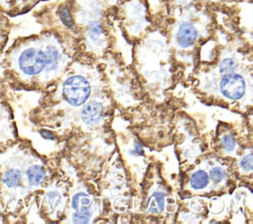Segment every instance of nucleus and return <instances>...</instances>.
I'll list each match as a JSON object with an SVG mask.
<instances>
[{
    "label": "nucleus",
    "mask_w": 253,
    "mask_h": 224,
    "mask_svg": "<svg viewBox=\"0 0 253 224\" xmlns=\"http://www.w3.org/2000/svg\"><path fill=\"white\" fill-rule=\"evenodd\" d=\"M45 52L38 47H27L18 56L17 64L20 71L26 75L34 76L45 68Z\"/></svg>",
    "instance_id": "nucleus-1"
},
{
    "label": "nucleus",
    "mask_w": 253,
    "mask_h": 224,
    "mask_svg": "<svg viewBox=\"0 0 253 224\" xmlns=\"http://www.w3.org/2000/svg\"><path fill=\"white\" fill-rule=\"evenodd\" d=\"M90 84L82 76L69 77L62 85V94L71 106H80L90 95Z\"/></svg>",
    "instance_id": "nucleus-2"
},
{
    "label": "nucleus",
    "mask_w": 253,
    "mask_h": 224,
    "mask_svg": "<svg viewBox=\"0 0 253 224\" xmlns=\"http://www.w3.org/2000/svg\"><path fill=\"white\" fill-rule=\"evenodd\" d=\"M220 91L227 99L238 100L245 93V81L238 74H225L220 81Z\"/></svg>",
    "instance_id": "nucleus-3"
},
{
    "label": "nucleus",
    "mask_w": 253,
    "mask_h": 224,
    "mask_svg": "<svg viewBox=\"0 0 253 224\" xmlns=\"http://www.w3.org/2000/svg\"><path fill=\"white\" fill-rule=\"evenodd\" d=\"M198 37L196 27L190 22L182 23L176 33V41L179 46L187 48L192 46Z\"/></svg>",
    "instance_id": "nucleus-4"
},
{
    "label": "nucleus",
    "mask_w": 253,
    "mask_h": 224,
    "mask_svg": "<svg viewBox=\"0 0 253 224\" xmlns=\"http://www.w3.org/2000/svg\"><path fill=\"white\" fill-rule=\"evenodd\" d=\"M103 107L98 102H90L85 106L82 111V118L85 123L89 125H93L99 122L101 119Z\"/></svg>",
    "instance_id": "nucleus-5"
},
{
    "label": "nucleus",
    "mask_w": 253,
    "mask_h": 224,
    "mask_svg": "<svg viewBox=\"0 0 253 224\" xmlns=\"http://www.w3.org/2000/svg\"><path fill=\"white\" fill-rule=\"evenodd\" d=\"M44 52H45V58H46V63H45L46 70L49 72L54 71L57 68L60 60V53L58 48L54 45H47L45 47Z\"/></svg>",
    "instance_id": "nucleus-6"
},
{
    "label": "nucleus",
    "mask_w": 253,
    "mask_h": 224,
    "mask_svg": "<svg viewBox=\"0 0 253 224\" xmlns=\"http://www.w3.org/2000/svg\"><path fill=\"white\" fill-rule=\"evenodd\" d=\"M26 175L29 184L32 186H39L43 181L45 176L42 168L39 165L30 166L26 172Z\"/></svg>",
    "instance_id": "nucleus-7"
},
{
    "label": "nucleus",
    "mask_w": 253,
    "mask_h": 224,
    "mask_svg": "<svg viewBox=\"0 0 253 224\" xmlns=\"http://www.w3.org/2000/svg\"><path fill=\"white\" fill-rule=\"evenodd\" d=\"M164 201L165 196L162 192H154L148 201L147 210L151 213H159L164 209Z\"/></svg>",
    "instance_id": "nucleus-8"
},
{
    "label": "nucleus",
    "mask_w": 253,
    "mask_h": 224,
    "mask_svg": "<svg viewBox=\"0 0 253 224\" xmlns=\"http://www.w3.org/2000/svg\"><path fill=\"white\" fill-rule=\"evenodd\" d=\"M22 180V174L19 169L11 168L9 169L3 177V182L8 187H17L20 186Z\"/></svg>",
    "instance_id": "nucleus-9"
},
{
    "label": "nucleus",
    "mask_w": 253,
    "mask_h": 224,
    "mask_svg": "<svg viewBox=\"0 0 253 224\" xmlns=\"http://www.w3.org/2000/svg\"><path fill=\"white\" fill-rule=\"evenodd\" d=\"M209 184V176L204 171H197L192 175L191 187L195 189H202Z\"/></svg>",
    "instance_id": "nucleus-10"
},
{
    "label": "nucleus",
    "mask_w": 253,
    "mask_h": 224,
    "mask_svg": "<svg viewBox=\"0 0 253 224\" xmlns=\"http://www.w3.org/2000/svg\"><path fill=\"white\" fill-rule=\"evenodd\" d=\"M71 204H72V207L77 211L85 210L91 205V198L86 193L80 192V193L75 194L72 197Z\"/></svg>",
    "instance_id": "nucleus-11"
},
{
    "label": "nucleus",
    "mask_w": 253,
    "mask_h": 224,
    "mask_svg": "<svg viewBox=\"0 0 253 224\" xmlns=\"http://www.w3.org/2000/svg\"><path fill=\"white\" fill-rule=\"evenodd\" d=\"M236 67V62L233 58L231 57H226L224 58L219 65V72L222 74H230L233 73Z\"/></svg>",
    "instance_id": "nucleus-12"
},
{
    "label": "nucleus",
    "mask_w": 253,
    "mask_h": 224,
    "mask_svg": "<svg viewBox=\"0 0 253 224\" xmlns=\"http://www.w3.org/2000/svg\"><path fill=\"white\" fill-rule=\"evenodd\" d=\"M88 34H89V37L92 40H94V41L98 40L100 38V37L102 36V34H103V30H102L101 25L98 22H92L89 25Z\"/></svg>",
    "instance_id": "nucleus-13"
},
{
    "label": "nucleus",
    "mask_w": 253,
    "mask_h": 224,
    "mask_svg": "<svg viewBox=\"0 0 253 224\" xmlns=\"http://www.w3.org/2000/svg\"><path fill=\"white\" fill-rule=\"evenodd\" d=\"M91 218V213L85 210H79L73 215V222L74 223H88Z\"/></svg>",
    "instance_id": "nucleus-14"
},
{
    "label": "nucleus",
    "mask_w": 253,
    "mask_h": 224,
    "mask_svg": "<svg viewBox=\"0 0 253 224\" xmlns=\"http://www.w3.org/2000/svg\"><path fill=\"white\" fill-rule=\"evenodd\" d=\"M225 178V173L223 172V170L219 167H215L213 169H211V179L212 180V182L218 184L221 181H223Z\"/></svg>",
    "instance_id": "nucleus-15"
},
{
    "label": "nucleus",
    "mask_w": 253,
    "mask_h": 224,
    "mask_svg": "<svg viewBox=\"0 0 253 224\" xmlns=\"http://www.w3.org/2000/svg\"><path fill=\"white\" fill-rule=\"evenodd\" d=\"M221 143L226 152H232L235 148V141L231 135H224L222 137Z\"/></svg>",
    "instance_id": "nucleus-16"
},
{
    "label": "nucleus",
    "mask_w": 253,
    "mask_h": 224,
    "mask_svg": "<svg viewBox=\"0 0 253 224\" xmlns=\"http://www.w3.org/2000/svg\"><path fill=\"white\" fill-rule=\"evenodd\" d=\"M59 17H60L62 23H63L65 26H67V27H69V28H71V27L73 26V24H72V18H71V16H70L69 10H68L66 7L61 8V10H60V12H59Z\"/></svg>",
    "instance_id": "nucleus-17"
},
{
    "label": "nucleus",
    "mask_w": 253,
    "mask_h": 224,
    "mask_svg": "<svg viewBox=\"0 0 253 224\" xmlns=\"http://www.w3.org/2000/svg\"><path fill=\"white\" fill-rule=\"evenodd\" d=\"M240 166L243 171L251 172L252 171V155L248 154L245 157H243L240 162Z\"/></svg>",
    "instance_id": "nucleus-18"
},
{
    "label": "nucleus",
    "mask_w": 253,
    "mask_h": 224,
    "mask_svg": "<svg viewBox=\"0 0 253 224\" xmlns=\"http://www.w3.org/2000/svg\"><path fill=\"white\" fill-rule=\"evenodd\" d=\"M42 136H43L44 138H46V139H51V140H53V139L55 138V136H54L51 132H49V131H42Z\"/></svg>",
    "instance_id": "nucleus-19"
},
{
    "label": "nucleus",
    "mask_w": 253,
    "mask_h": 224,
    "mask_svg": "<svg viewBox=\"0 0 253 224\" xmlns=\"http://www.w3.org/2000/svg\"><path fill=\"white\" fill-rule=\"evenodd\" d=\"M134 148L135 149H133V151L131 152L132 154H134V155H141L142 154V148L139 144H137V146H135Z\"/></svg>",
    "instance_id": "nucleus-20"
},
{
    "label": "nucleus",
    "mask_w": 253,
    "mask_h": 224,
    "mask_svg": "<svg viewBox=\"0 0 253 224\" xmlns=\"http://www.w3.org/2000/svg\"><path fill=\"white\" fill-rule=\"evenodd\" d=\"M2 1H4V0H2Z\"/></svg>",
    "instance_id": "nucleus-21"
}]
</instances>
